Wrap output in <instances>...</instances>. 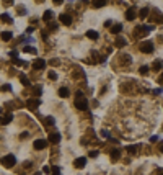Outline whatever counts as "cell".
<instances>
[{
    "instance_id": "cell-1",
    "label": "cell",
    "mask_w": 163,
    "mask_h": 175,
    "mask_svg": "<svg viewBox=\"0 0 163 175\" xmlns=\"http://www.w3.org/2000/svg\"><path fill=\"white\" fill-rule=\"evenodd\" d=\"M75 108L80 111H85L88 108V100L83 97L82 92H77V93H75Z\"/></svg>"
},
{
    "instance_id": "cell-2",
    "label": "cell",
    "mask_w": 163,
    "mask_h": 175,
    "mask_svg": "<svg viewBox=\"0 0 163 175\" xmlns=\"http://www.w3.org/2000/svg\"><path fill=\"white\" fill-rule=\"evenodd\" d=\"M2 165L3 167H7V169H12V167H15V164H16V157L13 156V154H7V156L2 157Z\"/></svg>"
},
{
    "instance_id": "cell-3",
    "label": "cell",
    "mask_w": 163,
    "mask_h": 175,
    "mask_svg": "<svg viewBox=\"0 0 163 175\" xmlns=\"http://www.w3.org/2000/svg\"><path fill=\"white\" fill-rule=\"evenodd\" d=\"M139 49H140L143 54H150V52H153V43H152V41H142V43L139 44Z\"/></svg>"
},
{
    "instance_id": "cell-4",
    "label": "cell",
    "mask_w": 163,
    "mask_h": 175,
    "mask_svg": "<svg viewBox=\"0 0 163 175\" xmlns=\"http://www.w3.org/2000/svg\"><path fill=\"white\" fill-rule=\"evenodd\" d=\"M149 31H150V26H137L136 30H134V38L136 39L142 38V36H145Z\"/></svg>"
},
{
    "instance_id": "cell-5",
    "label": "cell",
    "mask_w": 163,
    "mask_h": 175,
    "mask_svg": "<svg viewBox=\"0 0 163 175\" xmlns=\"http://www.w3.org/2000/svg\"><path fill=\"white\" fill-rule=\"evenodd\" d=\"M39 105H41V100L39 98H29V100H26V106H28V110H36Z\"/></svg>"
},
{
    "instance_id": "cell-6",
    "label": "cell",
    "mask_w": 163,
    "mask_h": 175,
    "mask_svg": "<svg viewBox=\"0 0 163 175\" xmlns=\"http://www.w3.org/2000/svg\"><path fill=\"white\" fill-rule=\"evenodd\" d=\"M46 146H47V141H44V139H36V141L33 143V147H34L36 151L46 149Z\"/></svg>"
},
{
    "instance_id": "cell-7",
    "label": "cell",
    "mask_w": 163,
    "mask_h": 175,
    "mask_svg": "<svg viewBox=\"0 0 163 175\" xmlns=\"http://www.w3.org/2000/svg\"><path fill=\"white\" fill-rule=\"evenodd\" d=\"M43 69H46V61L36 59V61L33 62V71H43Z\"/></svg>"
},
{
    "instance_id": "cell-8",
    "label": "cell",
    "mask_w": 163,
    "mask_h": 175,
    "mask_svg": "<svg viewBox=\"0 0 163 175\" xmlns=\"http://www.w3.org/2000/svg\"><path fill=\"white\" fill-rule=\"evenodd\" d=\"M85 165H86V157H77L73 162V167H77V169H83Z\"/></svg>"
},
{
    "instance_id": "cell-9",
    "label": "cell",
    "mask_w": 163,
    "mask_h": 175,
    "mask_svg": "<svg viewBox=\"0 0 163 175\" xmlns=\"http://www.w3.org/2000/svg\"><path fill=\"white\" fill-rule=\"evenodd\" d=\"M59 21L64 25H72V17L67 13H62V15H59Z\"/></svg>"
},
{
    "instance_id": "cell-10",
    "label": "cell",
    "mask_w": 163,
    "mask_h": 175,
    "mask_svg": "<svg viewBox=\"0 0 163 175\" xmlns=\"http://www.w3.org/2000/svg\"><path fill=\"white\" fill-rule=\"evenodd\" d=\"M126 44H127V41H126L124 36H116V39H114V46L116 48H124Z\"/></svg>"
},
{
    "instance_id": "cell-11",
    "label": "cell",
    "mask_w": 163,
    "mask_h": 175,
    "mask_svg": "<svg viewBox=\"0 0 163 175\" xmlns=\"http://www.w3.org/2000/svg\"><path fill=\"white\" fill-rule=\"evenodd\" d=\"M12 120H13V115H12V113H7L5 116L0 118V126H5V124L12 123Z\"/></svg>"
},
{
    "instance_id": "cell-12",
    "label": "cell",
    "mask_w": 163,
    "mask_h": 175,
    "mask_svg": "<svg viewBox=\"0 0 163 175\" xmlns=\"http://www.w3.org/2000/svg\"><path fill=\"white\" fill-rule=\"evenodd\" d=\"M136 17H137V10L136 8H129V10L126 12V20H129V21L136 20Z\"/></svg>"
},
{
    "instance_id": "cell-13",
    "label": "cell",
    "mask_w": 163,
    "mask_h": 175,
    "mask_svg": "<svg viewBox=\"0 0 163 175\" xmlns=\"http://www.w3.org/2000/svg\"><path fill=\"white\" fill-rule=\"evenodd\" d=\"M162 67H163V61L162 59H155L153 64H152V69H153L155 72H160L162 71Z\"/></svg>"
},
{
    "instance_id": "cell-14",
    "label": "cell",
    "mask_w": 163,
    "mask_h": 175,
    "mask_svg": "<svg viewBox=\"0 0 163 175\" xmlns=\"http://www.w3.org/2000/svg\"><path fill=\"white\" fill-rule=\"evenodd\" d=\"M47 141H49V143H52V144H57L59 141H60V134H59V133H52V134H49Z\"/></svg>"
},
{
    "instance_id": "cell-15",
    "label": "cell",
    "mask_w": 163,
    "mask_h": 175,
    "mask_svg": "<svg viewBox=\"0 0 163 175\" xmlns=\"http://www.w3.org/2000/svg\"><path fill=\"white\" fill-rule=\"evenodd\" d=\"M121 31H122V25L121 23H114V25L111 26V33L113 34H119Z\"/></svg>"
},
{
    "instance_id": "cell-16",
    "label": "cell",
    "mask_w": 163,
    "mask_h": 175,
    "mask_svg": "<svg viewBox=\"0 0 163 175\" xmlns=\"http://www.w3.org/2000/svg\"><path fill=\"white\" fill-rule=\"evenodd\" d=\"M59 97H62V98L70 97V90H69L67 87H62V88H59Z\"/></svg>"
},
{
    "instance_id": "cell-17",
    "label": "cell",
    "mask_w": 163,
    "mask_h": 175,
    "mask_svg": "<svg viewBox=\"0 0 163 175\" xmlns=\"http://www.w3.org/2000/svg\"><path fill=\"white\" fill-rule=\"evenodd\" d=\"M119 157H121V151L119 149H113L111 151V160H113V162L119 160Z\"/></svg>"
},
{
    "instance_id": "cell-18",
    "label": "cell",
    "mask_w": 163,
    "mask_h": 175,
    "mask_svg": "<svg viewBox=\"0 0 163 175\" xmlns=\"http://www.w3.org/2000/svg\"><path fill=\"white\" fill-rule=\"evenodd\" d=\"M41 93H43V87L41 85H34L33 87V95L38 98V97H41Z\"/></svg>"
},
{
    "instance_id": "cell-19",
    "label": "cell",
    "mask_w": 163,
    "mask_h": 175,
    "mask_svg": "<svg viewBox=\"0 0 163 175\" xmlns=\"http://www.w3.org/2000/svg\"><path fill=\"white\" fill-rule=\"evenodd\" d=\"M121 61H122L124 65H129L132 62V57H130L129 54H121Z\"/></svg>"
},
{
    "instance_id": "cell-20",
    "label": "cell",
    "mask_w": 163,
    "mask_h": 175,
    "mask_svg": "<svg viewBox=\"0 0 163 175\" xmlns=\"http://www.w3.org/2000/svg\"><path fill=\"white\" fill-rule=\"evenodd\" d=\"M20 82L25 85V87H29V85H31V82L28 80V77H26L25 74H20Z\"/></svg>"
},
{
    "instance_id": "cell-21",
    "label": "cell",
    "mask_w": 163,
    "mask_h": 175,
    "mask_svg": "<svg viewBox=\"0 0 163 175\" xmlns=\"http://www.w3.org/2000/svg\"><path fill=\"white\" fill-rule=\"evenodd\" d=\"M52 17H54L52 10H46L44 15H43V20H44V21H49V20H52Z\"/></svg>"
},
{
    "instance_id": "cell-22",
    "label": "cell",
    "mask_w": 163,
    "mask_h": 175,
    "mask_svg": "<svg viewBox=\"0 0 163 175\" xmlns=\"http://www.w3.org/2000/svg\"><path fill=\"white\" fill-rule=\"evenodd\" d=\"M126 151H127L129 154H132V156H134V154H137V152H139V146H127V147H126Z\"/></svg>"
},
{
    "instance_id": "cell-23",
    "label": "cell",
    "mask_w": 163,
    "mask_h": 175,
    "mask_svg": "<svg viewBox=\"0 0 163 175\" xmlns=\"http://www.w3.org/2000/svg\"><path fill=\"white\" fill-rule=\"evenodd\" d=\"M0 36H2V39H3V41H10V39H12V31H2V34H0Z\"/></svg>"
},
{
    "instance_id": "cell-24",
    "label": "cell",
    "mask_w": 163,
    "mask_h": 175,
    "mask_svg": "<svg viewBox=\"0 0 163 175\" xmlns=\"http://www.w3.org/2000/svg\"><path fill=\"white\" fill-rule=\"evenodd\" d=\"M86 36H88L90 39H98V36H100V34H98L96 31H93V30H88V31H86Z\"/></svg>"
},
{
    "instance_id": "cell-25",
    "label": "cell",
    "mask_w": 163,
    "mask_h": 175,
    "mask_svg": "<svg viewBox=\"0 0 163 175\" xmlns=\"http://www.w3.org/2000/svg\"><path fill=\"white\" fill-rule=\"evenodd\" d=\"M149 13H150V8H147V7L142 8V10H140V18H147V17H149Z\"/></svg>"
},
{
    "instance_id": "cell-26",
    "label": "cell",
    "mask_w": 163,
    "mask_h": 175,
    "mask_svg": "<svg viewBox=\"0 0 163 175\" xmlns=\"http://www.w3.org/2000/svg\"><path fill=\"white\" fill-rule=\"evenodd\" d=\"M54 123H56V121H54V118H52V116H47L44 120V124H46V126H54Z\"/></svg>"
},
{
    "instance_id": "cell-27",
    "label": "cell",
    "mask_w": 163,
    "mask_h": 175,
    "mask_svg": "<svg viewBox=\"0 0 163 175\" xmlns=\"http://www.w3.org/2000/svg\"><path fill=\"white\" fill-rule=\"evenodd\" d=\"M0 20H2V21H7V23H12L10 15H7V13H2V15H0Z\"/></svg>"
},
{
    "instance_id": "cell-28",
    "label": "cell",
    "mask_w": 163,
    "mask_h": 175,
    "mask_svg": "<svg viewBox=\"0 0 163 175\" xmlns=\"http://www.w3.org/2000/svg\"><path fill=\"white\" fill-rule=\"evenodd\" d=\"M25 52H29V54H36V48H33V46H25Z\"/></svg>"
},
{
    "instance_id": "cell-29",
    "label": "cell",
    "mask_w": 163,
    "mask_h": 175,
    "mask_svg": "<svg viewBox=\"0 0 163 175\" xmlns=\"http://www.w3.org/2000/svg\"><path fill=\"white\" fill-rule=\"evenodd\" d=\"M51 174L52 175H60V169H59L57 165H54V167H51Z\"/></svg>"
},
{
    "instance_id": "cell-30",
    "label": "cell",
    "mask_w": 163,
    "mask_h": 175,
    "mask_svg": "<svg viewBox=\"0 0 163 175\" xmlns=\"http://www.w3.org/2000/svg\"><path fill=\"white\" fill-rule=\"evenodd\" d=\"M2 92H12V85L10 84H5V85H2V88H0Z\"/></svg>"
},
{
    "instance_id": "cell-31",
    "label": "cell",
    "mask_w": 163,
    "mask_h": 175,
    "mask_svg": "<svg viewBox=\"0 0 163 175\" xmlns=\"http://www.w3.org/2000/svg\"><path fill=\"white\" fill-rule=\"evenodd\" d=\"M149 71H150L149 65H142V67H140V74H142V75H145V74H147Z\"/></svg>"
},
{
    "instance_id": "cell-32",
    "label": "cell",
    "mask_w": 163,
    "mask_h": 175,
    "mask_svg": "<svg viewBox=\"0 0 163 175\" xmlns=\"http://www.w3.org/2000/svg\"><path fill=\"white\" fill-rule=\"evenodd\" d=\"M47 77L51 79V80H56V79H57V74H56L54 71H49V74H47Z\"/></svg>"
},
{
    "instance_id": "cell-33",
    "label": "cell",
    "mask_w": 163,
    "mask_h": 175,
    "mask_svg": "<svg viewBox=\"0 0 163 175\" xmlns=\"http://www.w3.org/2000/svg\"><path fill=\"white\" fill-rule=\"evenodd\" d=\"M43 174L49 175V174H51V167H49V165H46V167H43Z\"/></svg>"
},
{
    "instance_id": "cell-34",
    "label": "cell",
    "mask_w": 163,
    "mask_h": 175,
    "mask_svg": "<svg viewBox=\"0 0 163 175\" xmlns=\"http://www.w3.org/2000/svg\"><path fill=\"white\" fill-rule=\"evenodd\" d=\"M104 5H106V2H95L93 3V7H96V8L98 7H104Z\"/></svg>"
},
{
    "instance_id": "cell-35",
    "label": "cell",
    "mask_w": 163,
    "mask_h": 175,
    "mask_svg": "<svg viewBox=\"0 0 163 175\" xmlns=\"http://www.w3.org/2000/svg\"><path fill=\"white\" fill-rule=\"evenodd\" d=\"M49 64H51V65H59V59H51V61H49Z\"/></svg>"
},
{
    "instance_id": "cell-36",
    "label": "cell",
    "mask_w": 163,
    "mask_h": 175,
    "mask_svg": "<svg viewBox=\"0 0 163 175\" xmlns=\"http://www.w3.org/2000/svg\"><path fill=\"white\" fill-rule=\"evenodd\" d=\"M18 15H26V10L23 8V7H20L18 8Z\"/></svg>"
},
{
    "instance_id": "cell-37",
    "label": "cell",
    "mask_w": 163,
    "mask_h": 175,
    "mask_svg": "<svg viewBox=\"0 0 163 175\" xmlns=\"http://www.w3.org/2000/svg\"><path fill=\"white\" fill-rule=\"evenodd\" d=\"M49 30H51V31H56V30H57V25L51 23V25H49Z\"/></svg>"
},
{
    "instance_id": "cell-38",
    "label": "cell",
    "mask_w": 163,
    "mask_h": 175,
    "mask_svg": "<svg viewBox=\"0 0 163 175\" xmlns=\"http://www.w3.org/2000/svg\"><path fill=\"white\" fill-rule=\"evenodd\" d=\"M98 154H100V152H98V151H91V152H90V157H96Z\"/></svg>"
},
{
    "instance_id": "cell-39",
    "label": "cell",
    "mask_w": 163,
    "mask_h": 175,
    "mask_svg": "<svg viewBox=\"0 0 163 175\" xmlns=\"http://www.w3.org/2000/svg\"><path fill=\"white\" fill-rule=\"evenodd\" d=\"M104 26H106V28H109V26H113V21H111V20H108V21L104 23Z\"/></svg>"
},
{
    "instance_id": "cell-40",
    "label": "cell",
    "mask_w": 163,
    "mask_h": 175,
    "mask_svg": "<svg viewBox=\"0 0 163 175\" xmlns=\"http://www.w3.org/2000/svg\"><path fill=\"white\" fill-rule=\"evenodd\" d=\"M156 141H158V137H156V136H152V137H150V143H156Z\"/></svg>"
},
{
    "instance_id": "cell-41",
    "label": "cell",
    "mask_w": 163,
    "mask_h": 175,
    "mask_svg": "<svg viewBox=\"0 0 163 175\" xmlns=\"http://www.w3.org/2000/svg\"><path fill=\"white\" fill-rule=\"evenodd\" d=\"M155 175H163V169H156Z\"/></svg>"
},
{
    "instance_id": "cell-42",
    "label": "cell",
    "mask_w": 163,
    "mask_h": 175,
    "mask_svg": "<svg viewBox=\"0 0 163 175\" xmlns=\"http://www.w3.org/2000/svg\"><path fill=\"white\" fill-rule=\"evenodd\" d=\"M20 137H21V139H25V137H28V133H21V136H20Z\"/></svg>"
},
{
    "instance_id": "cell-43",
    "label": "cell",
    "mask_w": 163,
    "mask_h": 175,
    "mask_svg": "<svg viewBox=\"0 0 163 175\" xmlns=\"http://www.w3.org/2000/svg\"><path fill=\"white\" fill-rule=\"evenodd\" d=\"M158 80H160V84H163V74H162V77L158 79Z\"/></svg>"
},
{
    "instance_id": "cell-44",
    "label": "cell",
    "mask_w": 163,
    "mask_h": 175,
    "mask_svg": "<svg viewBox=\"0 0 163 175\" xmlns=\"http://www.w3.org/2000/svg\"><path fill=\"white\" fill-rule=\"evenodd\" d=\"M160 151H162V152H163V143L160 144Z\"/></svg>"
},
{
    "instance_id": "cell-45",
    "label": "cell",
    "mask_w": 163,
    "mask_h": 175,
    "mask_svg": "<svg viewBox=\"0 0 163 175\" xmlns=\"http://www.w3.org/2000/svg\"><path fill=\"white\" fill-rule=\"evenodd\" d=\"M0 113H2V108H0Z\"/></svg>"
}]
</instances>
